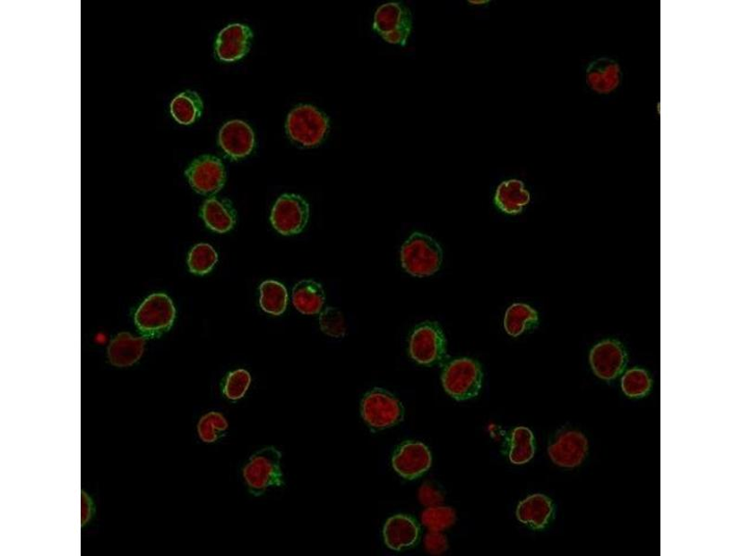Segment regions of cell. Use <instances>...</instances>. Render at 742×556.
<instances>
[{
	"mask_svg": "<svg viewBox=\"0 0 742 556\" xmlns=\"http://www.w3.org/2000/svg\"><path fill=\"white\" fill-rule=\"evenodd\" d=\"M192 188L202 195H215L224 187L226 170L220 158L213 155H203L194 160L187 171Z\"/></svg>",
	"mask_w": 742,
	"mask_h": 556,
	"instance_id": "obj_10",
	"label": "cell"
},
{
	"mask_svg": "<svg viewBox=\"0 0 742 556\" xmlns=\"http://www.w3.org/2000/svg\"><path fill=\"white\" fill-rule=\"evenodd\" d=\"M456 521V513L452 508L433 507L424 510L421 514V522L434 532H443L453 526Z\"/></svg>",
	"mask_w": 742,
	"mask_h": 556,
	"instance_id": "obj_30",
	"label": "cell"
},
{
	"mask_svg": "<svg viewBox=\"0 0 742 556\" xmlns=\"http://www.w3.org/2000/svg\"><path fill=\"white\" fill-rule=\"evenodd\" d=\"M419 536L417 522L409 516L396 515L390 518L384 527V538L388 548L401 551L413 546Z\"/></svg>",
	"mask_w": 742,
	"mask_h": 556,
	"instance_id": "obj_17",
	"label": "cell"
},
{
	"mask_svg": "<svg viewBox=\"0 0 742 556\" xmlns=\"http://www.w3.org/2000/svg\"><path fill=\"white\" fill-rule=\"evenodd\" d=\"M374 30L387 43L404 47L413 30L412 13L402 4H384L375 13Z\"/></svg>",
	"mask_w": 742,
	"mask_h": 556,
	"instance_id": "obj_6",
	"label": "cell"
},
{
	"mask_svg": "<svg viewBox=\"0 0 742 556\" xmlns=\"http://www.w3.org/2000/svg\"><path fill=\"white\" fill-rule=\"evenodd\" d=\"M531 201L522 181L511 179L502 182L495 194L496 206L507 215L521 214Z\"/></svg>",
	"mask_w": 742,
	"mask_h": 556,
	"instance_id": "obj_20",
	"label": "cell"
},
{
	"mask_svg": "<svg viewBox=\"0 0 742 556\" xmlns=\"http://www.w3.org/2000/svg\"><path fill=\"white\" fill-rule=\"evenodd\" d=\"M328 130V117L312 105L301 104L287 117L286 132L289 138L306 148L320 145Z\"/></svg>",
	"mask_w": 742,
	"mask_h": 556,
	"instance_id": "obj_3",
	"label": "cell"
},
{
	"mask_svg": "<svg viewBox=\"0 0 742 556\" xmlns=\"http://www.w3.org/2000/svg\"><path fill=\"white\" fill-rule=\"evenodd\" d=\"M621 75V68L617 61L602 57L590 64L586 73V81L594 92L607 95L619 87Z\"/></svg>",
	"mask_w": 742,
	"mask_h": 556,
	"instance_id": "obj_16",
	"label": "cell"
},
{
	"mask_svg": "<svg viewBox=\"0 0 742 556\" xmlns=\"http://www.w3.org/2000/svg\"><path fill=\"white\" fill-rule=\"evenodd\" d=\"M176 308L166 295L156 294L148 297L135 314V323L140 331L147 336L160 335L173 326Z\"/></svg>",
	"mask_w": 742,
	"mask_h": 556,
	"instance_id": "obj_8",
	"label": "cell"
},
{
	"mask_svg": "<svg viewBox=\"0 0 742 556\" xmlns=\"http://www.w3.org/2000/svg\"><path fill=\"white\" fill-rule=\"evenodd\" d=\"M325 301L324 287L313 279L299 281L293 289V304L303 314L313 315L321 312Z\"/></svg>",
	"mask_w": 742,
	"mask_h": 556,
	"instance_id": "obj_22",
	"label": "cell"
},
{
	"mask_svg": "<svg viewBox=\"0 0 742 556\" xmlns=\"http://www.w3.org/2000/svg\"><path fill=\"white\" fill-rule=\"evenodd\" d=\"M259 304L263 311L279 316L287 308L288 293L285 286L276 280L263 281L259 287Z\"/></svg>",
	"mask_w": 742,
	"mask_h": 556,
	"instance_id": "obj_25",
	"label": "cell"
},
{
	"mask_svg": "<svg viewBox=\"0 0 742 556\" xmlns=\"http://www.w3.org/2000/svg\"><path fill=\"white\" fill-rule=\"evenodd\" d=\"M145 339L130 333L118 334L110 343L108 356L112 364L127 367L137 363L143 355Z\"/></svg>",
	"mask_w": 742,
	"mask_h": 556,
	"instance_id": "obj_21",
	"label": "cell"
},
{
	"mask_svg": "<svg viewBox=\"0 0 742 556\" xmlns=\"http://www.w3.org/2000/svg\"><path fill=\"white\" fill-rule=\"evenodd\" d=\"M535 453L533 432L525 427L514 429L511 435L510 461L513 465H524L533 459Z\"/></svg>",
	"mask_w": 742,
	"mask_h": 556,
	"instance_id": "obj_26",
	"label": "cell"
},
{
	"mask_svg": "<svg viewBox=\"0 0 742 556\" xmlns=\"http://www.w3.org/2000/svg\"><path fill=\"white\" fill-rule=\"evenodd\" d=\"M401 403L388 391L375 388L367 392L361 402V415L373 431H383L403 419Z\"/></svg>",
	"mask_w": 742,
	"mask_h": 556,
	"instance_id": "obj_5",
	"label": "cell"
},
{
	"mask_svg": "<svg viewBox=\"0 0 742 556\" xmlns=\"http://www.w3.org/2000/svg\"><path fill=\"white\" fill-rule=\"evenodd\" d=\"M424 547L433 555H441L448 549L447 539L441 532L430 531L424 539Z\"/></svg>",
	"mask_w": 742,
	"mask_h": 556,
	"instance_id": "obj_33",
	"label": "cell"
},
{
	"mask_svg": "<svg viewBox=\"0 0 742 556\" xmlns=\"http://www.w3.org/2000/svg\"><path fill=\"white\" fill-rule=\"evenodd\" d=\"M320 327L324 333L332 338H342L348 330L343 313L335 307H328L322 312Z\"/></svg>",
	"mask_w": 742,
	"mask_h": 556,
	"instance_id": "obj_32",
	"label": "cell"
},
{
	"mask_svg": "<svg viewBox=\"0 0 742 556\" xmlns=\"http://www.w3.org/2000/svg\"><path fill=\"white\" fill-rule=\"evenodd\" d=\"M588 439L577 432H565L548 447V456L554 464L562 467H575L587 457Z\"/></svg>",
	"mask_w": 742,
	"mask_h": 556,
	"instance_id": "obj_13",
	"label": "cell"
},
{
	"mask_svg": "<svg viewBox=\"0 0 742 556\" xmlns=\"http://www.w3.org/2000/svg\"><path fill=\"white\" fill-rule=\"evenodd\" d=\"M553 514L551 500L544 494H533L522 500L518 505V520L534 529L544 528Z\"/></svg>",
	"mask_w": 742,
	"mask_h": 556,
	"instance_id": "obj_19",
	"label": "cell"
},
{
	"mask_svg": "<svg viewBox=\"0 0 742 556\" xmlns=\"http://www.w3.org/2000/svg\"><path fill=\"white\" fill-rule=\"evenodd\" d=\"M590 360L594 373L600 379L611 381L621 374L627 357L619 342L605 340L592 349Z\"/></svg>",
	"mask_w": 742,
	"mask_h": 556,
	"instance_id": "obj_15",
	"label": "cell"
},
{
	"mask_svg": "<svg viewBox=\"0 0 742 556\" xmlns=\"http://www.w3.org/2000/svg\"><path fill=\"white\" fill-rule=\"evenodd\" d=\"M201 216L208 228L220 234L230 231L237 223V211L228 199L205 201Z\"/></svg>",
	"mask_w": 742,
	"mask_h": 556,
	"instance_id": "obj_18",
	"label": "cell"
},
{
	"mask_svg": "<svg viewBox=\"0 0 742 556\" xmlns=\"http://www.w3.org/2000/svg\"><path fill=\"white\" fill-rule=\"evenodd\" d=\"M418 499L427 508L438 507L444 502L443 494L428 483L423 484L419 489Z\"/></svg>",
	"mask_w": 742,
	"mask_h": 556,
	"instance_id": "obj_34",
	"label": "cell"
},
{
	"mask_svg": "<svg viewBox=\"0 0 742 556\" xmlns=\"http://www.w3.org/2000/svg\"><path fill=\"white\" fill-rule=\"evenodd\" d=\"M229 429L226 417L219 412H210L203 415L198 423L200 439L206 443H213L224 436Z\"/></svg>",
	"mask_w": 742,
	"mask_h": 556,
	"instance_id": "obj_28",
	"label": "cell"
},
{
	"mask_svg": "<svg viewBox=\"0 0 742 556\" xmlns=\"http://www.w3.org/2000/svg\"><path fill=\"white\" fill-rule=\"evenodd\" d=\"M432 454L426 444L408 441L394 453L392 464L402 478L412 481L426 474L432 466Z\"/></svg>",
	"mask_w": 742,
	"mask_h": 556,
	"instance_id": "obj_11",
	"label": "cell"
},
{
	"mask_svg": "<svg viewBox=\"0 0 742 556\" xmlns=\"http://www.w3.org/2000/svg\"><path fill=\"white\" fill-rule=\"evenodd\" d=\"M218 261L219 254L213 247L207 244H200L190 252L188 266L192 273L203 276L213 270Z\"/></svg>",
	"mask_w": 742,
	"mask_h": 556,
	"instance_id": "obj_27",
	"label": "cell"
},
{
	"mask_svg": "<svg viewBox=\"0 0 742 556\" xmlns=\"http://www.w3.org/2000/svg\"><path fill=\"white\" fill-rule=\"evenodd\" d=\"M539 322L538 312L524 304H514L508 308L505 317V329L514 338L533 329Z\"/></svg>",
	"mask_w": 742,
	"mask_h": 556,
	"instance_id": "obj_24",
	"label": "cell"
},
{
	"mask_svg": "<svg viewBox=\"0 0 742 556\" xmlns=\"http://www.w3.org/2000/svg\"><path fill=\"white\" fill-rule=\"evenodd\" d=\"M443 257L440 244L432 236L419 232L413 233L401 249L403 269L417 278H427L437 273Z\"/></svg>",
	"mask_w": 742,
	"mask_h": 556,
	"instance_id": "obj_1",
	"label": "cell"
},
{
	"mask_svg": "<svg viewBox=\"0 0 742 556\" xmlns=\"http://www.w3.org/2000/svg\"><path fill=\"white\" fill-rule=\"evenodd\" d=\"M203 103L195 91L187 90L177 95L170 104V112L180 124L190 125L203 115Z\"/></svg>",
	"mask_w": 742,
	"mask_h": 556,
	"instance_id": "obj_23",
	"label": "cell"
},
{
	"mask_svg": "<svg viewBox=\"0 0 742 556\" xmlns=\"http://www.w3.org/2000/svg\"><path fill=\"white\" fill-rule=\"evenodd\" d=\"M310 217L307 201L298 194H283L276 201L271 216L273 227L283 235L300 234Z\"/></svg>",
	"mask_w": 742,
	"mask_h": 556,
	"instance_id": "obj_9",
	"label": "cell"
},
{
	"mask_svg": "<svg viewBox=\"0 0 742 556\" xmlns=\"http://www.w3.org/2000/svg\"><path fill=\"white\" fill-rule=\"evenodd\" d=\"M254 34L249 26L242 23L229 24L220 34L216 41V55L226 63H234L245 58L250 51Z\"/></svg>",
	"mask_w": 742,
	"mask_h": 556,
	"instance_id": "obj_12",
	"label": "cell"
},
{
	"mask_svg": "<svg viewBox=\"0 0 742 556\" xmlns=\"http://www.w3.org/2000/svg\"><path fill=\"white\" fill-rule=\"evenodd\" d=\"M219 143L234 161L249 156L255 146L252 127L242 120L227 122L220 129Z\"/></svg>",
	"mask_w": 742,
	"mask_h": 556,
	"instance_id": "obj_14",
	"label": "cell"
},
{
	"mask_svg": "<svg viewBox=\"0 0 742 556\" xmlns=\"http://www.w3.org/2000/svg\"><path fill=\"white\" fill-rule=\"evenodd\" d=\"M651 387V380L643 369H631L622 379V389L631 398H640L646 395Z\"/></svg>",
	"mask_w": 742,
	"mask_h": 556,
	"instance_id": "obj_29",
	"label": "cell"
},
{
	"mask_svg": "<svg viewBox=\"0 0 742 556\" xmlns=\"http://www.w3.org/2000/svg\"><path fill=\"white\" fill-rule=\"evenodd\" d=\"M251 382L252 377L247 370H235L227 376L223 392L230 401L241 400L249 389Z\"/></svg>",
	"mask_w": 742,
	"mask_h": 556,
	"instance_id": "obj_31",
	"label": "cell"
},
{
	"mask_svg": "<svg viewBox=\"0 0 742 556\" xmlns=\"http://www.w3.org/2000/svg\"><path fill=\"white\" fill-rule=\"evenodd\" d=\"M410 355L422 365H433L444 360L446 339L438 323L427 321L415 328L410 340Z\"/></svg>",
	"mask_w": 742,
	"mask_h": 556,
	"instance_id": "obj_7",
	"label": "cell"
},
{
	"mask_svg": "<svg viewBox=\"0 0 742 556\" xmlns=\"http://www.w3.org/2000/svg\"><path fill=\"white\" fill-rule=\"evenodd\" d=\"M82 500H83L82 501V522H83V524H85L87 522V520L91 518V512H90V510H91V509H90L91 501L90 500H91L88 498V496L85 493H83Z\"/></svg>",
	"mask_w": 742,
	"mask_h": 556,
	"instance_id": "obj_35",
	"label": "cell"
},
{
	"mask_svg": "<svg viewBox=\"0 0 742 556\" xmlns=\"http://www.w3.org/2000/svg\"><path fill=\"white\" fill-rule=\"evenodd\" d=\"M483 379L480 364L470 358H460L448 364L441 378L446 393L459 402L472 399L479 395Z\"/></svg>",
	"mask_w": 742,
	"mask_h": 556,
	"instance_id": "obj_4",
	"label": "cell"
},
{
	"mask_svg": "<svg viewBox=\"0 0 742 556\" xmlns=\"http://www.w3.org/2000/svg\"><path fill=\"white\" fill-rule=\"evenodd\" d=\"M281 453L273 446L253 455L243 470L245 482L254 496H261L272 487H283Z\"/></svg>",
	"mask_w": 742,
	"mask_h": 556,
	"instance_id": "obj_2",
	"label": "cell"
}]
</instances>
